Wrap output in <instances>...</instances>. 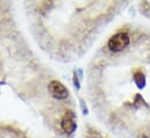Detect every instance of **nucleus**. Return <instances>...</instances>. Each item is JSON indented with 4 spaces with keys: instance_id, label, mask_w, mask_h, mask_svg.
<instances>
[{
    "instance_id": "nucleus-1",
    "label": "nucleus",
    "mask_w": 150,
    "mask_h": 138,
    "mask_svg": "<svg viewBox=\"0 0 150 138\" xmlns=\"http://www.w3.org/2000/svg\"><path fill=\"white\" fill-rule=\"evenodd\" d=\"M129 44V37L125 33L114 35L108 42V46L113 51H121Z\"/></svg>"
},
{
    "instance_id": "nucleus-2",
    "label": "nucleus",
    "mask_w": 150,
    "mask_h": 138,
    "mask_svg": "<svg viewBox=\"0 0 150 138\" xmlns=\"http://www.w3.org/2000/svg\"><path fill=\"white\" fill-rule=\"evenodd\" d=\"M49 91H50V93L52 94L54 98L61 99V100L68 98V95H69V91L67 89V87L63 84H61L59 81H56V80H52L49 84Z\"/></svg>"
},
{
    "instance_id": "nucleus-3",
    "label": "nucleus",
    "mask_w": 150,
    "mask_h": 138,
    "mask_svg": "<svg viewBox=\"0 0 150 138\" xmlns=\"http://www.w3.org/2000/svg\"><path fill=\"white\" fill-rule=\"evenodd\" d=\"M61 127H62V129H63L65 132H68V134H71V132H74L76 130L77 124H76L75 116H74V114H72L71 111H68V113L65 114V116H64L63 120H62Z\"/></svg>"
}]
</instances>
